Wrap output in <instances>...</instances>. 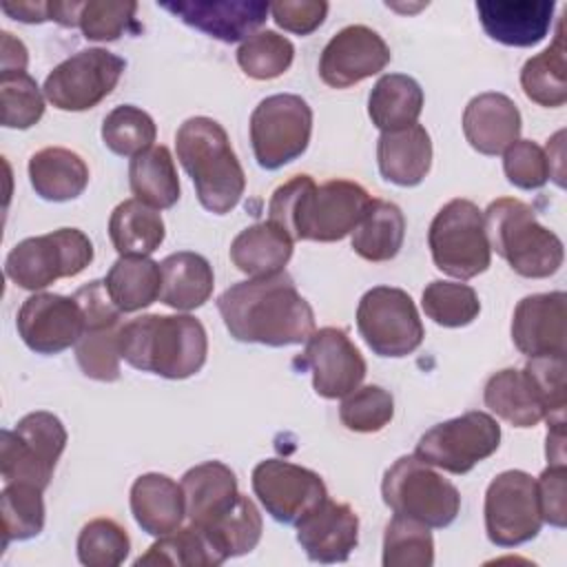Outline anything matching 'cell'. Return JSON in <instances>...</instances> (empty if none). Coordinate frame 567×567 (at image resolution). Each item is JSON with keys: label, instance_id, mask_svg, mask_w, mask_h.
I'll list each match as a JSON object with an SVG mask.
<instances>
[{"label": "cell", "instance_id": "56", "mask_svg": "<svg viewBox=\"0 0 567 567\" xmlns=\"http://www.w3.org/2000/svg\"><path fill=\"white\" fill-rule=\"evenodd\" d=\"M565 423L549 425L547 432V458L551 461L549 465H565V454H563V441H565Z\"/></svg>", "mask_w": 567, "mask_h": 567}, {"label": "cell", "instance_id": "53", "mask_svg": "<svg viewBox=\"0 0 567 567\" xmlns=\"http://www.w3.org/2000/svg\"><path fill=\"white\" fill-rule=\"evenodd\" d=\"M565 476H567L565 465H549L536 481L543 523H549L554 527H565L567 523Z\"/></svg>", "mask_w": 567, "mask_h": 567}, {"label": "cell", "instance_id": "55", "mask_svg": "<svg viewBox=\"0 0 567 567\" xmlns=\"http://www.w3.org/2000/svg\"><path fill=\"white\" fill-rule=\"evenodd\" d=\"M2 11L27 24L49 22V2H4Z\"/></svg>", "mask_w": 567, "mask_h": 567}, {"label": "cell", "instance_id": "23", "mask_svg": "<svg viewBox=\"0 0 567 567\" xmlns=\"http://www.w3.org/2000/svg\"><path fill=\"white\" fill-rule=\"evenodd\" d=\"M463 133L476 153L501 155L520 135V111L505 93H481L463 111Z\"/></svg>", "mask_w": 567, "mask_h": 567}, {"label": "cell", "instance_id": "3", "mask_svg": "<svg viewBox=\"0 0 567 567\" xmlns=\"http://www.w3.org/2000/svg\"><path fill=\"white\" fill-rule=\"evenodd\" d=\"M122 359L164 379L197 374L208 354V337L193 315H142L120 328Z\"/></svg>", "mask_w": 567, "mask_h": 567}, {"label": "cell", "instance_id": "2", "mask_svg": "<svg viewBox=\"0 0 567 567\" xmlns=\"http://www.w3.org/2000/svg\"><path fill=\"white\" fill-rule=\"evenodd\" d=\"M370 202V193L357 182L330 179L317 186L310 175H295L275 188L268 219L292 241H339L354 230Z\"/></svg>", "mask_w": 567, "mask_h": 567}, {"label": "cell", "instance_id": "35", "mask_svg": "<svg viewBox=\"0 0 567 567\" xmlns=\"http://www.w3.org/2000/svg\"><path fill=\"white\" fill-rule=\"evenodd\" d=\"M104 286L122 312H137L159 299L162 270L148 257H117L104 277Z\"/></svg>", "mask_w": 567, "mask_h": 567}, {"label": "cell", "instance_id": "14", "mask_svg": "<svg viewBox=\"0 0 567 567\" xmlns=\"http://www.w3.org/2000/svg\"><path fill=\"white\" fill-rule=\"evenodd\" d=\"M126 62L106 49H82L62 60L44 80V97L60 111H89L117 86Z\"/></svg>", "mask_w": 567, "mask_h": 567}, {"label": "cell", "instance_id": "7", "mask_svg": "<svg viewBox=\"0 0 567 567\" xmlns=\"http://www.w3.org/2000/svg\"><path fill=\"white\" fill-rule=\"evenodd\" d=\"M427 246L434 266L456 279H472L492 264L483 210L470 199L456 197L434 215Z\"/></svg>", "mask_w": 567, "mask_h": 567}, {"label": "cell", "instance_id": "41", "mask_svg": "<svg viewBox=\"0 0 567 567\" xmlns=\"http://www.w3.org/2000/svg\"><path fill=\"white\" fill-rule=\"evenodd\" d=\"M421 306L425 317L443 328L470 326L481 312V301L472 286L443 279H434L425 286Z\"/></svg>", "mask_w": 567, "mask_h": 567}, {"label": "cell", "instance_id": "24", "mask_svg": "<svg viewBox=\"0 0 567 567\" xmlns=\"http://www.w3.org/2000/svg\"><path fill=\"white\" fill-rule=\"evenodd\" d=\"M377 164L385 182L403 188L421 184L432 166V140L425 126L383 131L377 142Z\"/></svg>", "mask_w": 567, "mask_h": 567}, {"label": "cell", "instance_id": "32", "mask_svg": "<svg viewBox=\"0 0 567 567\" xmlns=\"http://www.w3.org/2000/svg\"><path fill=\"white\" fill-rule=\"evenodd\" d=\"M421 111L423 89L405 73L381 75L368 97V115L381 133L416 124Z\"/></svg>", "mask_w": 567, "mask_h": 567}, {"label": "cell", "instance_id": "8", "mask_svg": "<svg viewBox=\"0 0 567 567\" xmlns=\"http://www.w3.org/2000/svg\"><path fill=\"white\" fill-rule=\"evenodd\" d=\"M91 261V239L80 228H58L18 241L4 259V275L16 286L35 292L62 277L80 275Z\"/></svg>", "mask_w": 567, "mask_h": 567}, {"label": "cell", "instance_id": "42", "mask_svg": "<svg viewBox=\"0 0 567 567\" xmlns=\"http://www.w3.org/2000/svg\"><path fill=\"white\" fill-rule=\"evenodd\" d=\"M292 58V42L272 29L252 33L237 49V64L252 80H275L284 75L290 69Z\"/></svg>", "mask_w": 567, "mask_h": 567}, {"label": "cell", "instance_id": "39", "mask_svg": "<svg viewBox=\"0 0 567 567\" xmlns=\"http://www.w3.org/2000/svg\"><path fill=\"white\" fill-rule=\"evenodd\" d=\"M38 485L4 483L0 492L2 514V547L11 540H29L44 527V498Z\"/></svg>", "mask_w": 567, "mask_h": 567}, {"label": "cell", "instance_id": "38", "mask_svg": "<svg viewBox=\"0 0 567 567\" xmlns=\"http://www.w3.org/2000/svg\"><path fill=\"white\" fill-rule=\"evenodd\" d=\"M224 558L215 551L208 536L197 525L177 527L171 534L159 536L135 565H177V567H215Z\"/></svg>", "mask_w": 567, "mask_h": 567}, {"label": "cell", "instance_id": "52", "mask_svg": "<svg viewBox=\"0 0 567 567\" xmlns=\"http://www.w3.org/2000/svg\"><path fill=\"white\" fill-rule=\"evenodd\" d=\"M75 301L80 303L82 312H84V323L86 330L93 328H106V326H120L122 319V310L113 303V299L106 292L104 279H93L89 284H84L82 288L75 290Z\"/></svg>", "mask_w": 567, "mask_h": 567}, {"label": "cell", "instance_id": "1", "mask_svg": "<svg viewBox=\"0 0 567 567\" xmlns=\"http://www.w3.org/2000/svg\"><path fill=\"white\" fill-rule=\"evenodd\" d=\"M217 308L230 337L241 343L299 346L315 332V312L284 270L233 284L219 295Z\"/></svg>", "mask_w": 567, "mask_h": 567}, {"label": "cell", "instance_id": "13", "mask_svg": "<svg viewBox=\"0 0 567 567\" xmlns=\"http://www.w3.org/2000/svg\"><path fill=\"white\" fill-rule=\"evenodd\" d=\"M485 532L496 547H518L538 536L543 514L536 478L523 470L501 472L485 492Z\"/></svg>", "mask_w": 567, "mask_h": 567}, {"label": "cell", "instance_id": "6", "mask_svg": "<svg viewBox=\"0 0 567 567\" xmlns=\"http://www.w3.org/2000/svg\"><path fill=\"white\" fill-rule=\"evenodd\" d=\"M383 503L401 516L427 527H447L461 509L458 489L421 458L399 456L383 474Z\"/></svg>", "mask_w": 567, "mask_h": 567}, {"label": "cell", "instance_id": "9", "mask_svg": "<svg viewBox=\"0 0 567 567\" xmlns=\"http://www.w3.org/2000/svg\"><path fill=\"white\" fill-rule=\"evenodd\" d=\"M66 430L51 412H29L0 434V474L4 483H31L47 489L66 447Z\"/></svg>", "mask_w": 567, "mask_h": 567}, {"label": "cell", "instance_id": "15", "mask_svg": "<svg viewBox=\"0 0 567 567\" xmlns=\"http://www.w3.org/2000/svg\"><path fill=\"white\" fill-rule=\"evenodd\" d=\"M252 492L264 509L284 525H297L328 496L317 472L284 458H266L255 465Z\"/></svg>", "mask_w": 567, "mask_h": 567}, {"label": "cell", "instance_id": "40", "mask_svg": "<svg viewBox=\"0 0 567 567\" xmlns=\"http://www.w3.org/2000/svg\"><path fill=\"white\" fill-rule=\"evenodd\" d=\"M434 538L430 527L394 514L383 534V567H432Z\"/></svg>", "mask_w": 567, "mask_h": 567}, {"label": "cell", "instance_id": "30", "mask_svg": "<svg viewBox=\"0 0 567 567\" xmlns=\"http://www.w3.org/2000/svg\"><path fill=\"white\" fill-rule=\"evenodd\" d=\"M29 182L42 199L69 202L84 193L89 184V166L71 148L47 146L31 155Z\"/></svg>", "mask_w": 567, "mask_h": 567}, {"label": "cell", "instance_id": "5", "mask_svg": "<svg viewBox=\"0 0 567 567\" xmlns=\"http://www.w3.org/2000/svg\"><path fill=\"white\" fill-rule=\"evenodd\" d=\"M489 248L509 268L527 279H545L563 266L565 248L556 233L545 228L534 208L514 197L494 199L483 213Z\"/></svg>", "mask_w": 567, "mask_h": 567}, {"label": "cell", "instance_id": "50", "mask_svg": "<svg viewBox=\"0 0 567 567\" xmlns=\"http://www.w3.org/2000/svg\"><path fill=\"white\" fill-rule=\"evenodd\" d=\"M529 377L534 379L545 410H547V425L565 423V357H538L529 359L525 365Z\"/></svg>", "mask_w": 567, "mask_h": 567}, {"label": "cell", "instance_id": "48", "mask_svg": "<svg viewBox=\"0 0 567 567\" xmlns=\"http://www.w3.org/2000/svg\"><path fill=\"white\" fill-rule=\"evenodd\" d=\"M137 2H106L89 0L80 4L78 27L86 40L113 42L124 35L135 22Z\"/></svg>", "mask_w": 567, "mask_h": 567}, {"label": "cell", "instance_id": "37", "mask_svg": "<svg viewBox=\"0 0 567 567\" xmlns=\"http://www.w3.org/2000/svg\"><path fill=\"white\" fill-rule=\"evenodd\" d=\"M202 529L208 536L215 551L224 560H228L248 554L257 547L264 523L257 505L248 496L239 494L237 501L219 518H215Z\"/></svg>", "mask_w": 567, "mask_h": 567}, {"label": "cell", "instance_id": "33", "mask_svg": "<svg viewBox=\"0 0 567 567\" xmlns=\"http://www.w3.org/2000/svg\"><path fill=\"white\" fill-rule=\"evenodd\" d=\"M354 252L365 261H390L405 239V217L401 208L385 199H372L361 221L350 233Z\"/></svg>", "mask_w": 567, "mask_h": 567}, {"label": "cell", "instance_id": "47", "mask_svg": "<svg viewBox=\"0 0 567 567\" xmlns=\"http://www.w3.org/2000/svg\"><path fill=\"white\" fill-rule=\"evenodd\" d=\"M120 326L84 330L75 343V359L80 370L95 381H117L120 379Z\"/></svg>", "mask_w": 567, "mask_h": 567}, {"label": "cell", "instance_id": "46", "mask_svg": "<svg viewBox=\"0 0 567 567\" xmlns=\"http://www.w3.org/2000/svg\"><path fill=\"white\" fill-rule=\"evenodd\" d=\"M394 416V399L381 385H363L343 396L339 419L350 432H379Z\"/></svg>", "mask_w": 567, "mask_h": 567}, {"label": "cell", "instance_id": "54", "mask_svg": "<svg viewBox=\"0 0 567 567\" xmlns=\"http://www.w3.org/2000/svg\"><path fill=\"white\" fill-rule=\"evenodd\" d=\"M0 66L2 73L7 71H24L27 62H29V53L27 47L22 44V40L13 38V33L2 31V49H0Z\"/></svg>", "mask_w": 567, "mask_h": 567}, {"label": "cell", "instance_id": "17", "mask_svg": "<svg viewBox=\"0 0 567 567\" xmlns=\"http://www.w3.org/2000/svg\"><path fill=\"white\" fill-rule=\"evenodd\" d=\"M16 328L29 350L38 354H58L80 341L86 323L75 297L35 292L22 301Z\"/></svg>", "mask_w": 567, "mask_h": 567}, {"label": "cell", "instance_id": "43", "mask_svg": "<svg viewBox=\"0 0 567 567\" xmlns=\"http://www.w3.org/2000/svg\"><path fill=\"white\" fill-rule=\"evenodd\" d=\"M157 137L153 117L133 104L115 106L102 122V142L109 151L122 157H135L151 148Z\"/></svg>", "mask_w": 567, "mask_h": 567}, {"label": "cell", "instance_id": "51", "mask_svg": "<svg viewBox=\"0 0 567 567\" xmlns=\"http://www.w3.org/2000/svg\"><path fill=\"white\" fill-rule=\"evenodd\" d=\"M328 2L323 0H284L270 4V16L284 31L297 33V35H310L315 29H319L328 16Z\"/></svg>", "mask_w": 567, "mask_h": 567}, {"label": "cell", "instance_id": "10", "mask_svg": "<svg viewBox=\"0 0 567 567\" xmlns=\"http://www.w3.org/2000/svg\"><path fill=\"white\" fill-rule=\"evenodd\" d=\"M312 135V109L301 95L277 93L264 97L250 115V144L266 171H277L301 157Z\"/></svg>", "mask_w": 567, "mask_h": 567}, {"label": "cell", "instance_id": "26", "mask_svg": "<svg viewBox=\"0 0 567 567\" xmlns=\"http://www.w3.org/2000/svg\"><path fill=\"white\" fill-rule=\"evenodd\" d=\"M131 514L151 536L159 538L175 532L186 516L182 485L157 472L137 476L131 485Z\"/></svg>", "mask_w": 567, "mask_h": 567}, {"label": "cell", "instance_id": "21", "mask_svg": "<svg viewBox=\"0 0 567 567\" xmlns=\"http://www.w3.org/2000/svg\"><path fill=\"white\" fill-rule=\"evenodd\" d=\"M297 543L312 563H343L359 543V516L348 503L326 496L297 523Z\"/></svg>", "mask_w": 567, "mask_h": 567}, {"label": "cell", "instance_id": "45", "mask_svg": "<svg viewBox=\"0 0 567 567\" xmlns=\"http://www.w3.org/2000/svg\"><path fill=\"white\" fill-rule=\"evenodd\" d=\"M128 551L131 538L113 518H93L78 536V558L86 567H117Z\"/></svg>", "mask_w": 567, "mask_h": 567}, {"label": "cell", "instance_id": "31", "mask_svg": "<svg viewBox=\"0 0 567 567\" xmlns=\"http://www.w3.org/2000/svg\"><path fill=\"white\" fill-rule=\"evenodd\" d=\"M166 235L162 215L148 204L131 197L120 202L109 219V237L120 257H148Z\"/></svg>", "mask_w": 567, "mask_h": 567}, {"label": "cell", "instance_id": "25", "mask_svg": "<svg viewBox=\"0 0 567 567\" xmlns=\"http://www.w3.org/2000/svg\"><path fill=\"white\" fill-rule=\"evenodd\" d=\"M188 523L206 527L219 518L239 496L235 472L221 461H206L182 476Z\"/></svg>", "mask_w": 567, "mask_h": 567}, {"label": "cell", "instance_id": "29", "mask_svg": "<svg viewBox=\"0 0 567 567\" xmlns=\"http://www.w3.org/2000/svg\"><path fill=\"white\" fill-rule=\"evenodd\" d=\"M162 292L159 301L175 310H195L204 306L215 288V275L208 259L199 252L182 250L159 261Z\"/></svg>", "mask_w": 567, "mask_h": 567}, {"label": "cell", "instance_id": "20", "mask_svg": "<svg viewBox=\"0 0 567 567\" xmlns=\"http://www.w3.org/2000/svg\"><path fill=\"white\" fill-rule=\"evenodd\" d=\"M567 295L538 292L523 297L512 317V341L529 359L565 357L567 350Z\"/></svg>", "mask_w": 567, "mask_h": 567}, {"label": "cell", "instance_id": "27", "mask_svg": "<svg viewBox=\"0 0 567 567\" xmlns=\"http://www.w3.org/2000/svg\"><path fill=\"white\" fill-rule=\"evenodd\" d=\"M483 401L492 414L514 427H534L547 416L543 396L525 368H505L492 374L485 383Z\"/></svg>", "mask_w": 567, "mask_h": 567}, {"label": "cell", "instance_id": "36", "mask_svg": "<svg viewBox=\"0 0 567 567\" xmlns=\"http://www.w3.org/2000/svg\"><path fill=\"white\" fill-rule=\"evenodd\" d=\"M565 53L567 51H565V35H563V22H560L554 42L523 64L520 86L527 100L547 109H556L567 102Z\"/></svg>", "mask_w": 567, "mask_h": 567}, {"label": "cell", "instance_id": "34", "mask_svg": "<svg viewBox=\"0 0 567 567\" xmlns=\"http://www.w3.org/2000/svg\"><path fill=\"white\" fill-rule=\"evenodd\" d=\"M128 184L135 199L155 210L175 206L179 199V177L168 146L153 144L151 148L131 157Z\"/></svg>", "mask_w": 567, "mask_h": 567}, {"label": "cell", "instance_id": "12", "mask_svg": "<svg viewBox=\"0 0 567 567\" xmlns=\"http://www.w3.org/2000/svg\"><path fill=\"white\" fill-rule=\"evenodd\" d=\"M501 445V425L487 412H465L430 427L416 443L414 456L450 474H467Z\"/></svg>", "mask_w": 567, "mask_h": 567}, {"label": "cell", "instance_id": "4", "mask_svg": "<svg viewBox=\"0 0 567 567\" xmlns=\"http://www.w3.org/2000/svg\"><path fill=\"white\" fill-rule=\"evenodd\" d=\"M175 151L206 210L226 215L239 204L246 175L219 122L204 115L188 117L175 133Z\"/></svg>", "mask_w": 567, "mask_h": 567}, {"label": "cell", "instance_id": "44", "mask_svg": "<svg viewBox=\"0 0 567 567\" xmlns=\"http://www.w3.org/2000/svg\"><path fill=\"white\" fill-rule=\"evenodd\" d=\"M2 126L31 128L44 115V95L27 71L0 73Z\"/></svg>", "mask_w": 567, "mask_h": 567}, {"label": "cell", "instance_id": "49", "mask_svg": "<svg viewBox=\"0 0 567 567\" xmlns=\"http://www.w3.org/2000/svg\"><path fill=\"white\" fill-rule=\"evenodd\" d=\"M503 171L512 186L536 190L549 179L547 153L534 140H516L503 153Z\"/></svg>", "mask_w": 567, "mask_h": 567}, {"label": "cell", "instance_id": "18", "mask_svg": "<svg viewBox=\"0 0 567 567\" xmlns=\"http://www.w3.org/2000/svg\"><path fill=\"white\" fill-rule=\"evenodd\" d=\"M390 58V47L374 29L350 24L337 31L323 47L319 75L332 89H348L383 71Z\"/></svg>", "mask_w": 567, "mask_h": 567}, {"label": "cell", "instance_id": "19", "mask_svg": "<svg viewBox=\"0 0 567 567\" xmlns=\"http://www.w3.org/2000/svg\"><path fill=\"white\" fill-rule=\"evenodd\" d=\"M157 4L188 27L226 44L248 40L270 13V4L261 0H173Z\"/></svg>", "mask_w": 567, "mask_h": 567}, {"label": "cell", "instance_id": "16", "mask_svg": "<svg viewBox=\"0 0 567 567\" xmlns=\"http://www.w3.org/2000/svg\"><path fill=\"white\" fill-rule=\"evenodd\" d=\"M297 365L312 372V388L323 399H343L365 379V359L348 332L334 326L319 328L306 341Z\"/></svg>", "mask_w": 567, "mask_h": 567}, {"label": "cell", "instance_id": "11", "mask_svg": "<svg viewBox=\"0 0 567 567\" xmlns=\"http://www.w3.org/2000/svg\"><path fill=\"white\" fill-rule=\"evenodd\" d=\"M357 330L379 357H408L425 337L412 297L392 286L370 288L357 306Z\"/></svg>", "mask_w": 567, "mask_h": 567}, {"label": "cell", "instance_id": "28", "mask_svg": "<svg viewBox=\"0 0 567 567\" xmlns=\"http://www.w3.org/2000/svg\"><path fill=\"white\" fill-rule=\"evenodd\" d=\"M290 257L292 237L270 219L244 228L230 244V261L248 277L277 275Z\"/></svg>", "mask_w": 567, "mask_h": 567}, {"label": "cell", "instance_id": "22", "mask_svg": "<svg viewBox=\"0 0 567 567\" xmlns=\"http://www.w3.org/2000/svg\"><path fill=\"white\" fill-rule=\"evenodd\" d=\"M554 0H478L476 13L485 33L505 47H534L551 27Z\"/></svg>", "mask_w": 567, "mask_h": 567}]
</instances>
